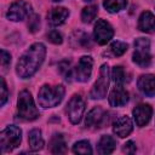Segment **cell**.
I'll return each mask as SVG.
<instances>
[{"label":"cell","mask_w":155,"mask_h":155,"mask_svg":"<svg viewBox=\"0 0 155 155\" xmlns=\"http://www.w3.org/2000/svg\"><path fill=\"white\" fill-rule=\"evenodd\" d=\"M133 62L142 67L147 68L149 67L151 62V54H150V41L147 38H138L134 41V52L132 56Z\"/></svg>","instance_id":"5"},{"label":"cell","mask_w":155,"mask_h":155,"mask_svg":"<svg viewBox=\"0 0 155 155\" xmlns=\"http://www.w3.org/2000/svg\"><path fill=\"white\" fill-rule=\"evenodd\" d=\"M108 122L107 120V113L101 107H94L91 109L86 116L85 125L88 128H99L103 127V125Z\"/></svg>","instance_id":"11"},{"label":"cell","mask_w":155,"mask_h":155,"mask_svg":"<svg viewBox=\"0 0 155 155\" xmlns=\"http://www.w3.org/2000/svg\"><path fill=\"white\" fill-rule=\"evenodd\" d=\"M133 130V124H132V120L124 115V116H120L115 120L114 125H113V132L119 136L120 138H125L127 137Z\"/></svg>","instance_id":"14"},{"label":"cell","mask_w":155,"mask_h":155,"mask_svg":"<svg viewBox=\"0 0 155 155\" xmlns=\"http://www.w3.org/2000/svg\"><path fill=\"white\" fill-rule=\"evenodd\" d=\"M127 48H128V45L126 42H122V41H113L110 45V51L116 57L122 56L127 51Z\"/></svg>","instance_id":"26"},{"label":"cell","mask_w":155,"mask_h":155,"mask_svg":"<svg viewBox=\"0 0 155 155\" xmlns=\"http://www.w3.org/2000/svg\"><path fill=\"white\" fill-rule=\"evenodd\" d=\"M82 1H86V2H88V1H91V0H82Z\"/></svg>","instance_id":"33"},{"label":"cell","mask_w":155,"mask_h":155,"mask_svg":"<svg viewBox=\"0 0 155 155\" xmlns=\"http://www.w3.org/2000/svg\"><path fill=\"white\" fill-rule=\"evenodd\" d=\"M50 150L52 154H64L67 153V145L64 137L61 133H54L50 140Z\"/></svg>","instance_id":"20"},{"label":"cell","mask_w":155,"mask_h":155,"mask_svg":"<svg viewBox=\"0 0 155 155\" xmlns=\"http://www.w3.org/2000/svg\"><path fill=\"white\" fill-rule=\"evenodd\" d=\"M46 47L41 42H35L19 57L16 65V74L21 79L31 78L44 63Z\"/></svg>","instance_id":"1"},{"label":"cell","mask_w":155,"mask_h":155,"mask_svg":"<svg viewBox=\"0 0 155 155\" xmlns=\"http://www.w3.org/2000/svg\"><path fill=\"white\" fill-rule=\"evenodd\" d=\"M114 35V29L113 27L104 19H98L97 23L94 24V30H93V38L97 44L99 45H105L111 40Z\"/></svg>","instance_id":"9"},{"label":"cell","mask_w":155,"mask_h":155,"mask_svg":"<svg viewBox=\"0 0 155 155\" xmlns=\"http://www.w3.org/2000/svg\"><path fill=\"white\" fill-rule=\"evenodd\" d=\"M53 2H59V1H62V0H52Z\"/></svg>","instance_id":"32"},{"label":"cell","mask_w":155,"mask_h":155,"mask_svg":"<svg viewBox=\"0 0 155 155\" xmlns=\"http://www.w3.org/2000/svg\"><path fill=\"white\" fill-rule=\"evenodd\" d=\"M39 27H40V17H39L38 15H34V13H33V15L29 17L28 28H29V30H30L31 33H35V31H38Z\"/></svg>","instance_id":"28"},{"label":"cell","mask_w":155,"mask_h":155,"mask_svg":"<svg viewBox=\"0 0 155 155\" xmlns=\"http://www.w3.org/2000/svg\"><path fill=\"white\" fill-rule=\"evenodd\" d=\"M138 29L143 33H154L155 31V16L150 11H144L138 19Z\"/></svg>","instance_id":"17"},{"label":"cell","mask_w":155,"mask_h":155,"mask_svg":"<svg viewBox=\"0 0 155 155\" xmlns=\"http://www.w3.org/2000/svg\"><path fill=\"white\" fill-rule=\"evenodd\" d=\"M133 117H134V121H136V125L138 127H143L145 126L150 119H151V114H153V109L149 104H145V103H142V104H138L133 111Z\"/></svg>","instance_id":"12"},{"label":"cell","mask_w":155,"mask_h":155,"mask_svg":"<svg viewBox=\"0 0 155 155\" xmlns=\"http://www.w3.org/2000/svg\"><path fill=\"white\" fill-rule=\"evenodd\" d=\"M64 93H65V88L63 85H54V86L44 85L38 92V102L40 107H42L44 109L53 108L62 102Z\"/></svg>","instance_id":"2"},{"label":"cell","mask_w":155,"mask_h":155,"mask_svg":"<svg viewBox=\"0 0 155 155\" xmlns=\"http://www.w3.org/2000/svg\"><path fill=\"white\" fill-rule=\"evenodd\" d=\"M39 115V110L35 107L30 92L27 90L21 91L17 99V116L24 121H34Z\"/></svg>","instance_id":"3"},{"label":"cell","mask_w":155,"mask_h":155,"mask_svg":"<svg viewBox=\"0 0 155 155\" xmlns=\"http://www.w3.org/2000/svg\"><path fill=\"white\" fill-rule=\"evenodd\" d=\"M111 78H113V81L115 82V85H122L126 79L124 68L121 65H115L111 70Z\"/></svg>","instance_id":"25"},{"label":"cell","mask_w":155,"mask_h":155,"mask_svg":"<svg viewBox=\"0 0 155 155\" xmlns=\"http://www.w3.org/2000/svg\"><path fill=\"white\" fill-rule=\"evenodd\" d=\"M108 101L111 107H122L128 102V92L122 85H115V87L109 93Z\"/></svg>","instance_id":"13"},{"label":"cell","mask_w":155,"mask_h":155,"mask_svg":"<svg viewBox=\"0 0 155 155\" xmlns=\"http://www.w3.org/2000/svg\"><path fill=\"white\" fill-rule=\"evenodd\" d=\"M70 41H71V45L74 47H82V48H86V47H90L91 46V42H90V38L86 33L84 31H74L73 35L70 36Z\"/></svg>","instance_id":"21"},{"label":"cell","mask_w":155,"mask_h":155,"mask_svg":"<svg viewBox=\"0 0 155 155\" xmlns=\"http://www.w3.org/2000/svg\"><path fill=\"white\" fill-rule=\"evenodd\" d=\"M137 86L143 94L148 97H154L155 96V75L153 74L140 75L138 78Z\"/></svg>","instance_id":"15"},{"label":"cell","mask_w":155,"mask_h":155,"mask_svg":"<svg viewBox=\"0 0 155 155\" xmlns=\"http://www.w3.org/2000/svg\"><path fill=\"white\" fill-rule=\"evenodd\" d=\"M69 17V10L65 7H54L47 15V22L51 25H62Z\"/></svg>","instance_id":"16"},{"label":"cell","mask_w":155,"mask_h":155,"mask_svg":"<svg viewBox=\"0 0 155 155\" xmlns=\"http://www.w3.org/2000/svg\"><path fill=\"white\" fill-rule=\"evenodd\" d=\"M122 151L126 153V154H134L136 153V144L132 140L126 142L122 147Z\"/></svg>","instance_id":"31"},{"label":"cell","mask_w":155,"mask_h":155,"mask_svg":"<svg viewBox=\"0 0 155 155\" xmlns=\"http://www.w3.org/2000/svg\"><path fill=\"white\" fill-rule=\"evenodd\" d=\"M0 80H1V96H0V97H1V101H0V105L2 107V105L6 103L7 98H8V91H7V86H6L5 79L1 78Z\"/></svg>","instance_id":"30"},{"label":"cell","mask_w":155,"mask_h":155,"mask_svg":"<svg viewBox=\"0 0 155 155\" xmlns=\"http://www.w3.org/2000/svg\"><path fill=\"white\" fill-rule=\"evenodd\" d=\"M47 40H48L50 42L54 44V45H59V44L63 42V36H62V34H61L59 31H57V30H51V31L47 33Z\"/></svg>","instance_id":"27"},{"label":"cell","mask_w":155,"mask_h":155,"mask_svg":"<svg viewBox=\"0 0 155 155\" xmlns=\"http://www.w3.org/2000/svg\"><path fill=\"white\" fill-rule=\"evenodd\" d=\"M85 111V101L81 94H74L67 104V114L71 124L76 125L81 121Z\"/></svg>","instance_id":"8"},{"label":"cell","mask_w":155,"mask_h":155,"mask_svg":"<svg viewBox=\"0 0 155 155\" xmlns=\"http://www.w3.org/2000/svg\"><path fill=\"white\" fill-rule=\"evenodd\" d=\"M22 140V131L19 127L15 125H10L5 127L0 133V147L1 153L12 151L21 144Z\"/></svg>","instance_id":"4"},{"label":"cell","mask_w":155,"mask_h":155,"mask_svg":"<svg viewBox=\"0 0 155 155\" xmlns=\"http://www.w3.org/2000/svg\"><path fill=\"white\" fill-rule=\"evenodd\" d=\"M127 5V0H103L104 8L110 13H116L124 10Z\"/></svg>","instance_id":"22"},{"label":"cell","mask_w":155,"mask_h":155,"mask_svg":"<svg viewBox=\"0 0 155 155\" xmlns=\"http://www.w3.org/2000/svg\"><path fill=\"white\" fill-rule=\"evenodd\" d=\"M74 154H92V148L88 140H79L73 145Z\"/></svg>","instance_id":"24"},{"label":"cell","mask_w":155,"mask_h":155,"mask_svg":"<svg viewBox=\"0 0 155 155\" xmlns=\"http://www.w3.org/2000/svg\"><path fill=\"white\" fill-rule=\"evenodd\" d=\"M28 139H29V147H30L31 151H39L45 145L44 138L41 136V131L38 130V128H34V130H31L29 132Z\"/></svg>","instance_id":"19"},{"label":"cell","mask_w":155,"mask_h":155,"mask_svg":"<svg viewBox=\"0 0 155 155\" xmlns=\"http://www.w3.org/2000/svg\"><path fill=\"white\" fill-rule=\"evenodd\" d=\"M31 13V6L25 0H17L12 2L6 12L7 19L12 22H19L25 19Z\"/></svg>","instance_id":"7"},{"label":"cell","mask_w":155,"mask_h":155,"mask_svg":"<svg viewBox=\"0 0 155 155\" xmlns=\"http://www.w3.org/2000/svg\"><path fill=\"white\" fill-rule=\"evenodd\" d=\"M10 63H11V54L7 51L1 50V67L4 71L7 70V67L10 65Z\"/></svg>","instance_id":"29"},{"label":"cell","mask_w":155,"mask_h":155,"mask_svg":"<svg viewBox=\"0 0 155 155\" xmlns=\"http://www.w3.org/2000/svg\"><path fill=\"white\" fill-rule=\"evenodd\" d=\"M98 13V7L96 5H90L82 8L81 11V19L84 23H91Z\"/></svg>","instance_id":"23"},{"label":"cell","mask_w":155,"mask_h":155,"mask_svg":"<svg viewBox=\"0 0 155 155\" xmlns=\"http://www.w3.org/2000/svg\"><path fill=\"white\" fill-rule=\"evenodd\" d=\"M115 147H116L115 139L109 134H104V136L101 137V139L98 142L97 150H98L99 154L105 155V154H111L115 150Z\"/></svg>","instance_id":"18"},{"label":"cell","mask_w":155,"mask_h":155,"mask_svg":"<svg viewBox=\"0 0 155 155\" xmlns=\"http://www.w3.org/2000/svg\"><path fill=\"white\" fill-rule=\"evenodd\" d=\"M93 59L91 56H82L79 59L76 68L74 69V78L80 82H87L92 74Z\"/></svg>","instance_id":"10"},{"label":"cell","mask_w":155,"mask_h":155,"mask_svg":"<svg viewBox=\"0 0 155 155\" xmlns=\"http://www.w3.org/2000/svg\"><path fill=\"white\" fill-rule=\"evenodd\" d=\"M108 87H109V67L107 63H104L99 69V78L93 84L90 91V97L92 99H103L107 96Z\"/></svg>","instance_id":"6"}]
</instances>
